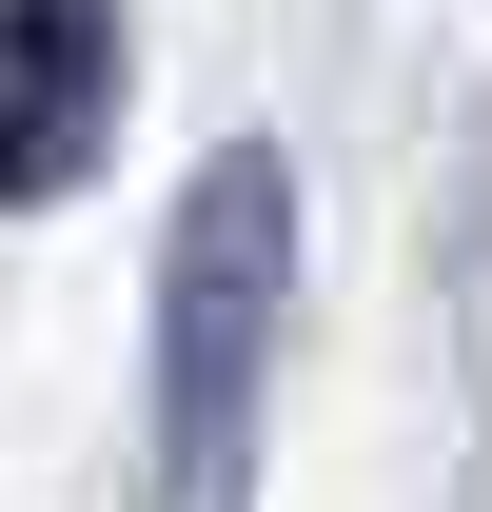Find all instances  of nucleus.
Instances as JSON below:
<instances>
[{
	"label": "nucleus",
	"instance_id": "2",
	"mask_svg": "<svg viewBox=\"0 0 492 512\" xmlns=\"http://www.w3.org/2000/svg\"><path fill=\"white\" fill-rule=\"evenodd\" d=\"M119 138V0H0V217Z\"/></svg>",
	"mask_w": 492,
	"mask_h": 512
},
{
	"label": "nucleus",
	"instance_id": "1",
	"mask_svg": "<svg viewBox=\"0 0 492 512\" xmlns=\"http://www.w3.org/2000/svg\"><path fill=\"white\" fill-rule=\"evenodd\" d=\"M276 296H296V158L237 138V158H197L178 237H158V512H237L256 394H276Z\"/></svg>",
	"mask_w": 492,
	"mask_h": 512
}]
</instances>
